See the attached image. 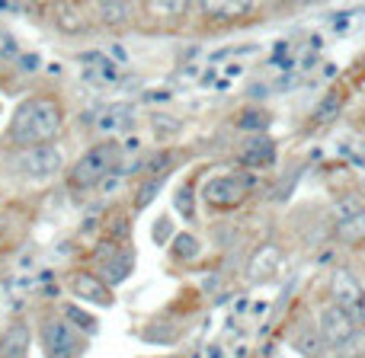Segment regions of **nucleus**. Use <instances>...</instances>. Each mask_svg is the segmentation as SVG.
<instances>
[{
	"label": "nucleus",
	"mask_w": 365,
	"mask_h": 358,
	"mask_svg": "<svg viewBox=\"0 0 365 358\" xmlns=\"http://www.w3.org/2000/svg\"><path fill=\"white\" fill-rule=\"evenodd\" d=\"M61 125H64V109L55 96H48V93L29 96L13 112L10 128L4 135V147H13V151L48 147L61 135Z\"/></svg>",
	"instance_id": "1"
},
{
	"label": "nucleus",
	"mask_w": 365,
	"mask_h": 358,
	"mask_svg": "<svg viewBox=\"0 0 365 358\" xmlns=\"http://www.w3.org/2000/svg\"><path fill=\"white\" fill-rule=\"evenodd\" d=\"M324 342L334 349L336 358H365V330L356 327L340 307H327L321 317Z\"/></svg>",
	"instance_id": "2"
},
{
	"label": "nucleus",
	"mask_w": 365,
	"mask_h": 358,
	"mask_svg": "<svg viewBox=\"0 0 365 358\" xmlns=\"http://www.w3.org/2000/svg\"><path fill=\"white\" fill-rule=\"evenodd\" d=\"M38 342H42L45 358H81L87 349L83 330L71 327V320L61 314L45 317L42 327H38Z\"/></svg>",
	"instance_id": "3"
},
{
	"label": "nucleus",
	"mask_w": 365,
	"mask_h": 358,
	"mask_svg": "<svg viewBox=\"0 0 365 358\" xmlns=\"http://www.w3.org/2000/svg\"><path fill=\"white\" fill-rule=\"evenodd\" d=\"M119 157H122V147L115 144V141H100V144H93L90 151H83L81 157H77V164L68 170V186L71 189L96 186V182L119 164Z\"/></svg>",
	"instance_id": "4"
},
{
	"label": "nucleus",
	"mask_w": 365,
	"mask_h": 358,
	"mask_svg": "<svg viewBox=\"0 0 365 358\" xmlns=\"http://www.w3.org/2000/svg\"><path fill=\"white\" fill-rule=\"evenodd\" d=\"M253 179L250 173H225V177H215L205 182L202 189V199L205 205L218 208V211H227V208H237L247 195L253 192Z\"/></svg>",
	"instance_id": "5"
},
{
	"label": "nucleus",
	"mask_w": 365,
	"mask_h": 358,
	"mask_svg": "<svg viewBox=\"0 0 365 358\" xmlns=\"http://www.w3.org/2000/svg\"><path fill=\"white\" fill-rule=\"evenodd\" d=\"M93 265H96V272H100V278H103L106 285H119L122 278L132 272V253L106 240V243L96 246Z\"/></svg>",
	"instance_id": "6"
},
{
	"label": "nucleus",
	"mask_w": 365,
	"mask_h": 358,
	"mask_svg": "<svg viewBox=\"0 0 365 358\" xmlns=\"http://www.w3.org/2000/svg\"><path fill=\"white\" fill-rule=\"evenodd\" d=\"M334 298H336V307H340L356 327H365V291L359 288V282H356L349 272H336Z\"/></svg>",
	"instance_id": "7"
},
{
	"label": "nucleus",
	"mask_w": 365,
	"mask_h": 358,
	"mask_svg": "<svg viewBox=\"0 0 365 358\" xmlns=\"http://www.w3.org/2000/svg\"><path fill=\"white\" fill-rule=\"evenodd\" d=\"M68 288L74 291L77 298H83V301L96 304V307H109V304H113V291H109V285L103 282V278H96L93 272H71Z\"/></svg>",
	"instance_id": "8"
},
{
	"label": "nucleus",
	"mask_w": 365,
	"mask_h": 358,
	"mask_svg": "<svg viewBox=\"0 0 365 358\" xmlns=\"http://www.w3.org/2000/svg\"><path fill=\"white\" fill-rule=\"evenodd\" d=\"M0 358H29V327L23 320L0 336Z\"/></svg>",
	"instance_id": "9"
},
{
	"label": "nucleus",
	"mask_w": 365,
	"mask_h": 358,
	"mask_svg": "<svg viewBox=\"0 0 365 358\" xmlns=\"http://www.w3.org/2000/svg\"><path fill=\"white\" fill-rule=\"evenodd\" d=\"M272 160H276V144L266 135H253L244 144V154H240V164L244 167H269Z\"/></svg>",
	"instance_id": "10"
},
{
	"label": "nucleus",
	"mask_w": 365,
	"mask_h": 358,
	"mask_svg": "<svg viewBox=\"0 0 365 358\" xmlns=\"http://www.w3.org/2000/svg\"><path fill=\"white\" fill-rule=\"evenodd\" d=\"M58 151L55 147H36V151H26L23 157V170L29 173V177H51V173L58 170Z\"/></svg>",
	"instance_id": "11"
},
{
	"label": "nucleus",
	"mask_w": 365,
	"mask_h": 358,
	"mask_svg": "<svg viewBox=\"0 0 365 358\" xmlns=\"http://www.w3.org/2000/svg\"><path fill=\"white\" fill-rule=\"evenodd\" d=\"M276 269H279V253L272 250V246H266V250H259L257 259L250 263V278H269Z\"/></svg>",
	"instance_id": "12"
},
{
	"label": "nucleus",
	"mask_w": 365,
	"mask_h": 358,
	"mask_svg": "<svg viewBox=\"0 0 365 358\" xmlns=\"http://www.w3.org/2000/svg\"><path fill=\"white\" fill-rule=\"evenodd\" d=\"M253 6L250 4H205V16L208 19H240V16H247V13H250Z\"/></svg>",
	"instance_id": "13"
},
{
	"label": "nucleus",
	"mask_w": 365,
	"mask_h": 358,
	"mask_svg": "<svg viewBox=\"0 0 365 358\" xmlns=\"http://www.w3.org/2000/svg\"><path fill=\"white\" fill-rule=\"evenodd\" d=\"M128 13H132V10H128V6H122V4H113V6L103 4V6H100V19H103V23H109V26H115V23H122V19H128Z\"/></svg>",
	"instance_id": "14"
},
{
	"label": "nucleus",
	"mask_w": 365,
	"mask_h": 358,
	"mask_svg": "<svg viewBox=\"0 0 365 358\" xmlns=\"http://www.w3.org/2000/svg\"><path fill=\"white\" fill-rule=\"evenodd\" d=\"M173 253H177V256H195V253H199V243H195L189 233H180L177 243H173Z\"/></svg>",
	"instance_id": "15"
},
{
	"label": "nucleus",
	"mask_w": 365,
	"mask_h": 358,
	"mask_svg": "<svg viewBox=\"0 0 365 358\" xmlns=\"http://www.w3.org/2000/svg\"><path fill=\"white\" fill-rule=\"evenodd\" d=\"M158 189H160V179H148L145 186H141V192L135 195V205H138V208H145L148 201L154 199V192H158Z\"/></svg>",
	"instance_id": "16"
},
{
	"label": "nucleus",
	"mask_w": 365,
	"mask_h": 358,
	"mask_svg": "<svg viewBox=\"0 0 365 358\" xmlns=\"http://www.w3.org/2000/svg\"><path fill=\"white\" fill-rule=\"evenodd\" d=\"M177 201H180V211L182 214H192V208H189V205H192V192H189V189H182Z\"/></svg>",
	"instance_id": "17"
},
{
	"label": "nucleus",
	"mask_w": 365,
	"mask_h": 358,
	"mask_svg": "<svg viewBox=\"0 0 365 358\" xmlns=\"http://www.w3.org/2000/svg\"><path fill=\"white\" fill-rule=\"evenodd\" d=\"M0 250H4V237H0Z\"/></svg>",
	"instance_id": "18"
}]
</instances>
